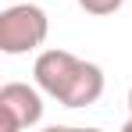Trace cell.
<instances>
[{"label": "cell", "instance_id": "6da1fadb", "mask_svg": "<svg viewBox=\"0 0 132 132\" xmlns=\"http://www.w3.org/2000/svg\"><path fill=\"white\" fill-rule=\"evenodd\" d=\"M32 79L50 100H57L61 107H93L104 96V68L82 61L68 50L50 46L36 57L32 64Z\"/></svg>", "mask_w": 132, "mask_h": 132}, {"label": "cell", "instance_id": "7a4b0ae2", "mask_svg": "<svg viewBox=\"0 0 132 132\" xmlns=\"http://www.w3.org/2000/svg\"><path fill=\"white\" fill-rule=\"evenodd\" d=\"M50 36V18L39 4L25 0V4H11L0 11V50L7 57H22L39 50Z\"/></svg>", "mask_w": 132, "mask_h": 132}, {"label": "cell", "instance_id": "3957f363", "mask_svg": "<svg viewBox=\"0 0 132 132\" xmlns=\"http://www.w3.org/2000/svg\"><path fill=\"white\" fill-rule=\"evenodd\" d=\"M43 89L29 82H7L0 86V118L4 132H22L43 121Z\"/></svg>", "mask_w": 132, "mask_h": 132}, {"label": "cell", "instance_id": "277c9868", "mask_svg": "<svg viewBox=\"0 0 132 132\" xmlns=\"http://www.w3.org/2000/svg\"><path fill=\"white\" fill-rule=\"evenodd\" d=\"M121 4H125V0H79V7H82L86 14H93V18H107L114 11H121Z\"/></svg>", "mask_w": 132, "mask_h": 132}, {"label": "cell", "instance_id": "5b68a950", "mask_svg": "<svg viewBox=\"0 0 132 132\" xmlns=\"http://www.w3.org/2000/svg\"><path fill=\"white\" fill-rule=\"evenodd\" d=\"M125 132H132V86H129V121H125Z\"/></svg>", "mask_w": 132, "mask_h": 132}]
</instances>
